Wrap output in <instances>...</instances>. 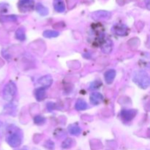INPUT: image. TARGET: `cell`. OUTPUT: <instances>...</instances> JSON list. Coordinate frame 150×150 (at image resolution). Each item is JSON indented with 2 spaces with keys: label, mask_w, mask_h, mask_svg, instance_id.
Returning a JSON list of instances; mask_svg holds the SVG:
<instances>
[{
  "label": "cell",
  "mask_w": 150,
  "mask_h": 150,
  "mask_svg": "<svg viewBox=\"0 0 150 150\" xmlns=\"http://www.w3.org/2000/svg\"><path fill=\"white\" fill-rule=\"evenodd\" d=\"M7 144L12 147H18L22 142L21 131L14 125H10L7 129Z\"/></svg>",
  "instance_id": "1"
},
{
  "label": "cell",
  "mask_w": 150,
  "mask_h": 150,
  "mask_svg": "<svg viewBox=\"0 0 150 150\" xmlns=\"http://www.w3.org/2000/svg\"><path fill=\"white\" fill-rule=\"evenodd\" d=\"M133 81L142 89H147L149 86V76L145 70H142L135 72L133 76Z\"/></svg>",
  "instance_id": "2"
},
{
  "label": "cell",
  "mask_w": 150,
  "mask_h": 150,
  "mask_svg": "<svg viewBox=\"0 0 150 150\" xmlns=\"http://www.w3.org/2000/svg\"><path fill=\"white\" fill-rule=\"evenodd\" d=\"M17 92V87L14 82L9 81L3 89V98L7 101H12Z\"/></svg>",
  "instance_id": "3"
},
{
  "label": "cell",
  "mask_w": 150,
  "mask_h": 150,
  "mask_svg": "<svg viewBox=\"0 0 150 150\" xmlns=\"http://www.w3.org/2000/svg\"><path fill=\"white\" fill-rule=\"evenodd\" d=\"M35 5V0H19L18 7L20 12L27 13L33 10Z\"/></svg>",
  "instance_id": "4"
},
{
  "label": "cell",
  "mask_w": 150,
  "mask_h": 150,
  "mask_svg": "<svg viewBox=\"0 0 150 150\" xmlns=\"http://www.w3.org/2000/svg\"><path fill=\"white\" fill-rule=\"evenodd\" d=\"M137 114V111L135 109H124L120 113L121 118L125 122H130L135 118Z\"/></svg>",
  "instance_id": "5"
},
{
  "label": "cell",
  "mask_w": 150,
  "mask_h": 150,
  "mask_svg": "<svg viewBox=\"0 0 150 150\" xmlns=\"http://www.w3.org/2000/svg\"><path fill=\"white\" fill-rule=\"evenodd\" d=\"M113 32L119 36H125L128 33V28L125 24H117L113 27Z\"/></svg>",
  "instance_id": "6"
},
{
  "label": "cell",
  "mask_w": 150,
  "mask_h": 150,
  "mask_svg": "<svg viewBox=\"0 0 150 150\" xmlns=\"http://www.w3.org/2000/svg\"><path fill=\"white\" fill-rule=\"evenodd\" d=\"M38 81V83L40 86H42V87L47 88L51 86V84L53 83V79L49 75H46V76H42V77L40 78Z\"/></svg>",
  "instance_id": "7"
},
{
  "label": "cell",
  "mask_w": 150,
  "mask_h": 150,
  "mask_svg": "<svg viewBox=\"0 0 150 150\" xmlns=\"http://www.w3.org/2000/svg\"><path fill=\"white\" fill-rule=\"evenodd\" d=\"M111 13L105 10H99V11L95 12L92 14V18L95 20H102V19H106L110 18Z\"/></svg>",
  "instance_id": "8"
},
{
  "label": "cell",
  "mask_w": 150,
  "mask_h": 150,
  "mask_svg": "<svg viewBox=\"0 0 150 150\" xmlns=\"http://www.w3.org/2000/svg\"><path fill=\"white\" fill-rule=\"evenodd\" d=\"M103 101V96L99 92H93L90 95V102L93 105H99Z\"/></svg>",
  "instance_id": "9"
},
{
  "label": "cell",
  "mask_w": 150,
  "mask_h": 150,
  "mask_svg": "<svg viewBox=\"0 0 150 150\" xmlns=\"http://www.w3.org/2000/svg\"><path fill=\"white\" fill-rule=\"evenodd\" d=\"M116 76V71L113 69L111 70H108L105 73V75H104V78H105V81L108 84H111V83H113L114 79H115Z\"/></svg>",
  "instance_id": "10"
},
{
  "label": "cell",
  "mask_w": 150,
  "mask_h": 150,
  "mask_svg": "<svg viewBox=\"0 0 150 150\" xmlns=\"http://www.w3.org/2000/svg\"><path fill=\"white\" fill-rule=\"evenodd\" d=\"M35 95L38 101L43 100L45 97H46V90H45V88L40 87L37 89L35 92Z\"/></svg>",
  "instance_id": "11"
},
{
  "label": "cell",
  "mask_w": 150,
  "mask_h": 150,
  "mask_svg": "<svg viewBox=\"0 0 150 150\" xmlns=\"http://www.w3.org/2000/svg\"><path fill=\"white\" fill-rule=\"evenodd\" d=\"M54 7L58 13H63L65 10V4L63 0H54Z\"/></svg>",
  "instance_id": "12"
},
{
  "label": "cell",
  "mask_w": 150,
  "mask_h": 150,
  "mask_svg": "<svg viewBox=\"0 0 150 150\" xmlns=\"http://www.w3.org/2000/svg\"><path fill=\"white\" fill-rule=\"evenodd\" d=\"M104 42H103L102 43V51H103L104 53H106V54H108L112 50V46H113V43L111 42V40L110 39H107V40H104Z\"/></svg>",
  "instance_id": "13"
},
{
  "label": "cell",
  "mask_w": 150,
  "mask_h": 150,
  "mask_svg": "<svg viewBox=\"0 0 150 150\" xmlns=\"http://www.w3.org/2000/svg\"><path fill=\"white\" fill-rule=\"evenodd\" d=\"M68 131L73 136H79L81 133V129L77 124H72L68 126Z\"/></svg>",
  "instance_id": "14"
},
{
  "label": "cell",
  "mask_w": 150,
  "mask_h": 150,
  "mask_svg": "<svg viewBox=\"0 0 150 150\" xmlns=\"http://www.w3.org/2000/svg\"><path fill=\"white\" fill-rule=\"evenodd\" d=\"M35 8H36L37 12H38L40 16H45L48 14V9L46 7H45L43 4H41V3H38V4H37L36 7H35Z\"/></svg>",
  "instance_id": "15"
},
{
  "label": "cell",
  "mask_w": 150,
  "mask_h": 150,
  "mask_svg": "<svg viewBox=\"0 0 150 150\" xmlns=\"http://www.w3.org/2000/svg\"><path fill=\"white\" fill-rule=\"evenodd\" d=\"M75 108L77 111H83V110H86L88 108V105L85 100L82 99H79L77 102L76 103Z\"/></svg>",
  "instance_id": "16"
},
{
  "label": "cell",
  "mask_w": 150,
  "mask_h": 150,
  "mask_svg": "<svg viewBox=\"0 0 150 150\" xmlns=\"http://www.w3.org/2000/svg\"><path fill=\"white\" fill-rule=\"evenodd\" d=\"M16 38L20 41H23L26 39V34H25V29L21 27L16 30Z\"/></svg>",
  "instance_id": "17"
},
{
  "label": "cell",
  "mask_w": 150,
  "mask_h": 150,
  "mask_svg": "<svg viewBox=\"0 0 150 150\" xmlns=\"http://www.w3.org/2000/svg\"><path fill=\"white\" fill-rule=\"evenodd\" d=\"M59 35V32L54 30H46L43 32V36L47 38H56V37H58Z\"/></svg>",
  "instance_id": "18"
},
{
  "label": "cell",
  "mask_w": 150,
  "mask_h": 150,
  "mask_svg": "<svg viewBox=\"0 0 150 150\" xmlns=\"http://www.w3.org/2000/svg\"><path fill=\"white\" fill-rule=\"evenodd\" d=\"M73 144H74V142H73V139H70V138H67V139H66L62 142V147L63 149H69V148L73 146Z\"/></svg>",
  "instance_id": "19"
},
{
  "label": "cell",
  "mask_w": 150,
  "mask_h": 150,
  "mask_svg": "<svg viewBox=\"0 0 150 150\" xmlns=\"http://www.w3.org/2000/svg\"><path fill=\"white\" fill-rule=\"evenodd\" d=\"M34 122H35V123L36 125H43L45 122V119L42 116L38 115L36 117H35V118H34Z\"/></svg>",
  "instance_id": "20"
},
{
  "label": "cell",
  "mask_w": 150,
  "mask_h": 150,
  "mask_svg": "<svg viewBox=\"0 0 150 150\" xmlns=\"http://www.w3.org/2000/svg\"><path fill=\"white\" fill-rule=\"evenodd\" d=\"M1 20L4 21H17V16H4L0 18Z\"/></svg>",
  "instance_id": "21"
},
{
  "label": "cell",
  "mask_w": 150,
  "mask_h": 150,
  "mask_svg": "<svg viewBox=\"0 0 150 150\" xmlns=\"http://www.w3.org/2000/svg\"><path fill=\"white\" fill-rule=\"evenodd\" d=\"M101 85V83L99 81H94L93 83H92L90 84V86H89V89H98V88Z\"/></svg>",
  "instance_id": "22"
},
{
  "label": "cell",
  "mask_w": 150,
  "mask_h": 150,
  "mask_svg": "<svg viewBox=\"0 0 150 150\" xmlns=\"http://www.w3.org/2000/svg\"><path fill=\"white\" fill-rule=\"evenodd\" d=\"M45 146L48 149H54V142L51 140L47 141L45 144Z\"/></svg>",
  "instance_id": "23"
},
{
  "label": "cell",
  "mask_w": 150,
  "mask_h": 150,
  "mask_svg": "<svg viewBox=\"0 0 150 150\" xmlns=\"http://www.w3.org/2000/svg\"><path fill=\"white\" fill-rule=\"evenodd\" d=\"M54 107H55V103H54L49 102L47 103V108H48V109L50 111H52L54 108Z\"/></svg>",
  "instance_id": "24"
},
{
  "label": "cell",
  "mask_w": 150,
  "mask_h": 150,
  "mask_svg": "<svg viewBox=\"0 0 150 150\" xmlns=\"http://www.w3.org/2000/svg\"><path fill=\"white\" fill-rule=\"evenodd\" d=\"M1 127H2V122H1L0 121V129L1 128Z\"/></svg>",
  "instance_id": "25"
},
{
  "label": "cell",
  "mask_w": 150,
  "mask_h": 150,
  "mask_svg": "<svg viewBox=\"0 0 150 150\" xmlns=\"http://www.w3.org/2000/svg\"><path fill=\"white\" fill-rule=\"evenodd\" d=\"M32 150H39V149H36V148H34V149H32Z\"/></svg>",
  "instance_id": "26"
}]
</instances>
